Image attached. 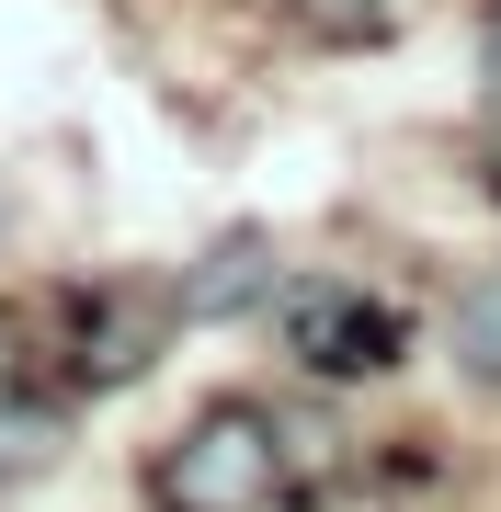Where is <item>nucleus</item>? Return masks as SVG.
Wrapping results in <instances>:
<instances>
[{"label": "nucleus", "instance_id": "f257e3e1", "mask_svg": "<svg viewBox=\"0 0 501 512\" xmlns=\"http://www.w3.org/2000/svg\"><path fill=\"white\" fill-rule=\"evenodd\" d=\"M285 490H297V444H285V410H262V399L194 410L149 467L160 512H274Z\"/></svg>", "mask_w": 501, "mask_h": 512}, {"label": "nucleus", "instance_id": "f03ea898", "mask_svg": "<svg viewBox=\"0 0 501 512\" xmlns=\"http://www.w3.org/2000/svg\"><path fill=\"white\" fill-rule=\"evenodd\" d=\"M183 330V308H171V285H137V274H80L46 296V353H57V387H126L160 365V342Z\"/></svg>", "mask_w": 501, "mask_h": 512}, {"label": "nucleus", "instance_id": "7ed1b4c3", "mask_svg": "<svg viewBox=\"0 0 501 512\" xmlns=\"http://www.w3.org/2000/svg\"><path fill=\"white\" fill-rule=\"evenodd\" d=\"M274 319H285L297 376H319V387H365V376H388L399 353L422 342V319H410L399 296H376L365 274H285Z\"/></svg>", "mask_w": 501, "mask_h": 512}, {"label": "nucleus", "instance_id": "20e7f679", "mask_svg": "<svg viewBox=\"0 0 501 512\" xmlns=\"http://www.w3.org/2000/svg\"><path fill=\"white\" fill-rule=\"evenodd\" d=\"M274 296H285V262H274V239H262V228L205 239L183 274H171V308H183V330H194V319H251V308H274Z\"/></svg>", "mask_w": 501, "mask_h": 512}, {"label": "nucleus", "instance_id": "39448f33", "mask_svg": "<svg viewBox=\"0 0 501 512\" xmlns=\"http://www.w3.org/2000/svg\"><path fill=\"white\" fill-rule=\"evenodd\" d=\"M445 353L467 387H490L501 399V262H467L456 296H445Z\"/></svg>", "mask_w": 501, "mask_h": 512}, {"label": "nucleus", "instance_id": "423d86ee", "mask_svg": "<svg viewBox=\"0 0 501 512\" xmlns=\"http://www.w3.org/2000/svg\"><path fill=\"white\" fill-rule=\"evenodd\" d=\"M57 456H69V410L35 376H0V478H46Z\"/></svg>", "mask_w": 501, "mask_h": 512}, {"label": "nucleus", "instance_id": "0eeeda50", "mask_svg": "<svg viewBox=\"0 0 501 512\" xmlns=\"http://www.w3.org/2000/svg\"><path fill=\"white\" fill-rule=\"evenodd\" d=\"M308 23H319L331 46H376V35L399 23V0H308Z\"/></svg>", "mask_w": 501, "mask_h": 512}, {"label": "nucleus", "instance_id": "6e6552de", "mask_svg": "<svg viewBox=\"0 0 501 512\" xmlns=\"http://www.w3.org/2000/svg\"><path fill=\"white\" fill-rule=\"evenodd\" d=\"M479 80H490V114H501V0L479 12Z\"/></svg>", "mask_w": 501, "mask_h": 512}, {"label": "nucleus", "instance_id": "1a4fd4ad", "mask_svg": "<svg viewBox=\"0 0 501 512\" xmlns=\"http://www.w3.org/2000/svg\"><path fill=\"white\" fill-rule=\"evenodd\" d=\"M479 194L501 205V114H490V137H479Z\"/></svg>", "mask_w": 501, "mask_h": 512}]
</instances>
